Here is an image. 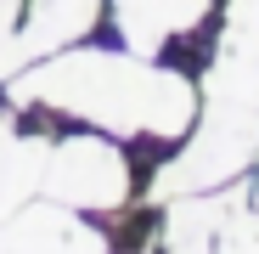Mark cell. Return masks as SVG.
<instances>
[{"label": "cell", "instance_id": "obj_1", "mask_svg": "<svg viewBox=\"0 0 259 254\" xmlns=\"http://www.w3.org/2000/svg\"><path fill=\"white\" fill-rule=\"evenodd\" d=\"M17 107H51L113 136H186L197 119V91L186 74L152 68L136 51H62L6 79Z\"/></svg>", "mask_w": 259, "mask_h": 254}, {"label": "cell", "instance_id": "obj_2", "mask_svg": "<svg viewBox=\"0 0 259 254\" xmlns=\"http://www.w3.org/2000/svg\"><path fill=\"white\" fill-rule=\"evenodd\" d=\"M259 158V107H237V102H208L203 124L192 130L186 153L152 181V198H192V192H214L231 187L242 169Z\"/></svg>", "mask_w": 259, "mask_h": 254}, {"label": "cell", "instance_id": "obj_3", "mask_svg": "<svg viewBox=\"0 0 259 254\" xmlns=\"http://www.w3.org/2000/svg\"><path fill=\"white\" fill-rule=\"evenodd\" d=\"M39 192L68 209H118L130 198V164L102 136H68L46 147Z\"/></svg>", "mask_w": 259, "mask_h": 254}, {"label": "cell", "instance_id": "obj_4", "mask_svg": "<svg viewBox=\"0 0 259 254\" xmlns=\"http://www.w3.org/2000/svg\"><path fill=\"white\" fill-rule=\"evenodd\" d=\"M96 6H102V0H28V12H23L17 34L0 40V74L12 79V74L28 68L34 57H51V51L68 46V40L91 34Z\"/></svg>", "mask_w": 259, "mask_h": 254}, {"label": "cell", "instance_id": "obj_5", "mask_svg": "<svg viewBox=\"0 0 259 254\" xmlns=\"http://www.w3.org/2000/svg\"><path fill=\"white\" fill-rule=\"evenodd\" d=\"M0 254H107V237L68 215V203H34L0 221Z\"/></svg>", "mask_w": 259, "mask_h": 254}, {"label": "cell", "instance_id": "obj_6", "mask_svg": "<svg viewBox=\"0 0 259 254\" xmlns=\"http://www.w3.org/2000/svg\"><path fill=\"white\" fill-rule=\"evenodd\" d=\"M203 17H208V0H113L118 40L136 57H152L175 34H192Z\"/></svg>", "mask_w": 259, "mask_h": 254}, {"label": "cell", "instance_id": "obj_7", "mask_svg": "<svg viewBox=\"0 0 259 254\" xmlns=\"http://www.w3.org/2000/svg\"><path fill=\"white\" fill-rule=\"evenodd\" d=\"M46 147L39 136H17L12 119H0V221L39 192V169H46Z\"/></svg>", "mask_w": 259, "mask_h": 254}, {"label": "cell", "instance_id": "obj_8", "mask_svg": "<svg viewBox=\"0 0 259 254\" xmlns=\"http://www.w3.org/2000/svg\"><path fill=\"white\" fill-rule=\"evenodd\" d=\"M214 254H259V209H237V215L220 226Z\"/></svg>", "mask_w": 259, "mask_h": 254}, {"label": "cell", "instance_id": "obj_9", "mask_svg": "<svg viewBox=\"0 0 259 254\" xmlns=\"http://www.w3.org/2000/svg\"><path fill=\"white\" fill-rule=\"evenodd\" d=\"M253 209H259V181H253Z\"/></svg>", "mask_w": 259, "mask_h": 254}]
</instances>
